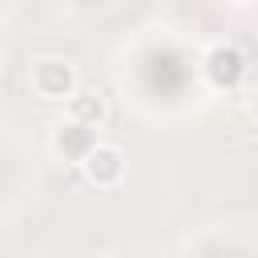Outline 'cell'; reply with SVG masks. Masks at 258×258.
<instances>
[{
    "label": "cell",
    "mask_w": 258,
    "mask_h": 258,
    "mask_svg": "<svg viewBox=\"0 0 258 258\" xmlns=\"http://www.w3.org/2000/svg\"><path fill=\"white\" fill-rule=\"evenodd\" d=\"M97 145H101L97 133L89 125H81V121H60V125H52V137H48L52 157H60L64 165H85V157Z\"/></svg>",
    "instance_id": "obj_3"
},
{
    "label": "cell",
    "mask_w": 258,
    "mask_h": 258,
    "mask_svg": "<svg viewBox=\"0 0 258 258\" xmlns=\"http://www.w3.org/2000/svg\"><path fill=\"white\" fill-rule=\"evenodd\" d=\"M246 113L258 121V89H250V97H246Z\"/></svg>",
    "instance_id": "obj_6"
},
{
    "label": "cell",
    "mask_w": 258,
    "mask_h": 258,
    "mask_svg": "<svg viewBox=\"0 0 258 258\" xmlns=\"http://www.w3.org/2000/svg\"><path fill=\"white\" fill-rule=\"evenodd\" d=\"M28 89L40 97V101H73L77 97V69L64 60V56H36L28 64Z\"/></svg>",
    "instance_id": "obj_1"
},
{
    "label": "cell",
    "mask_w": 258,
    "mask_h": 258,
    "mask_svg": "<svg viewBox=\"0 0 258 258\" xmlns=\"http://www.w3.org/2000/svg\"><path fill=\"white\" fill-rule=\"evenodd\" d=\"M69 109V121H81V125H89V129H101L105 125V97L97 93V89H77V97L64 105Z\"/></svg>",
    "instance_id": "obj_5"
},
{
    "label": "cell",
    "mask_w": 258,
    "mask_h": 258,
    "mask_svg": "<svg viewBox=\"0 0 258 258\" xmlns=\"http://www.w3.org/2000/svg\"><path fill=\"white\" fill-rule=\"evenodd\" d=\"M242 73H246V56H242V48L234 40H214L202 52V77L214 89H238Z\"/></svg>",
    "instance_id": "obj_2"
},
{
    "label": "cell",
    "mask_w": 258,
    "mask_h": 258,
    "mask_svg": "<svg viewBox=\"0 0 258 258\" xmlns=\"http://www.w3.org/2000/svg\"><path fill=\"white\" fill-rule=\"evenodd\" d=\"M81 173H85L89 185L113 189V185H121V177H125V153H121L117 145H97V149L85 157Z\"/></svg>",
    "instance_id": "obj_4"
}]
</instances>
